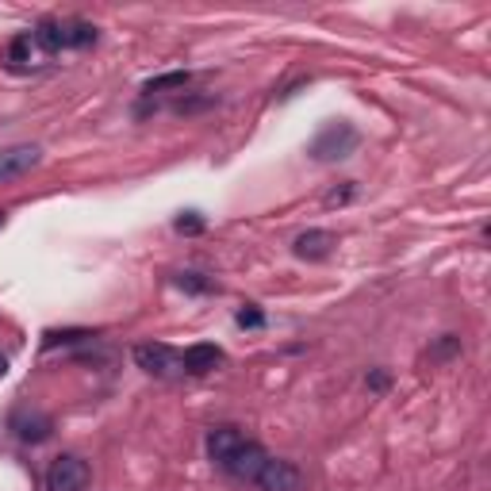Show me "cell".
<instances>
[{
    "label": "cell",
    "instance_id": "1",
    "mask_svg": "<svg viewBox=\"0 0 491 491\" xmlns=\"http://www.w3.org/2000/svg\"><path fill=\"white\" fill-rule=\"evenodd\" d=\"M358 142H361V134L353 123H330L311 142V157H318V162H342V157H350L358 150Z\"/></svg>",
    "mask_w": 491,
    "mask_h": 491
},
{
    "label": "cell",
    "instance_id": "2",
    "mask_svg": "<svg viewBox=\"0 0 491 491\" xmlns=\"http://www.w3.org/2000/svg\"><path fill=\"white\" fill-rule=\"evenodd\" d=\"M89 464H85L81 457H73V453H66V457H58L51 469H46V487L51 491H85L89 487Z\"/></svg>",
    "mask_w": 491,
    "mask_h": 491
},
{
    "label": "cell",
    "instance_id": "3",
    "mask_svg": "<svg viewBox=\"0 0 491 491\" xmlns=\"http://www.w3.org/2000/svg\"><path fill=\"white\" fill-rule=\"evenodd\" d=\"M265 461H269V453L257 446V441H242L223 464H227L230 476H238V480H257V472L265 469Z\"/></svg>",
    "mask_w": 491,
    "mask_h": 491
},
{
    "label": "cell",
    "instance_id": "4",
    "mask_svg": "<svg viewBox=\"0 0 491 491\" xmlns=\"http://www.w3.org/2000/svg\"><path fill=\"white\" fill-rule=\"evenodd\" d=\"M254 484H262V491H300V469L292 461H273V457H269Z\"/></svg>",
    "mask_w": 491,
    "mask_h": 491
},
{
    "label": "cell",
    "instance_id": "5",
    "mask_svg": "<svg viewBox=\"0 0 491 491\" xmlns=\"http://www.w3.org/2000/svg\"><path fill=\"white\" fill-rule=\"evenodd\" d=\"M134 361H139L142 373L150 376H169L173 368H181V358L169 346H157V342H146V346L134 350Z\"/></svg>",
    "mask_w": 491,
    "mask_h": 491
},
{
    "label": "cell",
    "instance_id": "6",
    "mask_svg": "<svg viewBox=\"0 0 491 491\" xmlns=\"http://www.w3.org/2000/svg\"><path fill=\"white\" fill-rule=\"evenodd\" d=\"M35 162H39V146H12V150L0 154V181L28 173Z\"/></svg>",
    "mask_w": 491,
    "mask_h": 491
},
{
    "label": "cell",
    "instance_id": "7",
    "mask_svg": "<svg viewBox=\"0 0 491 491\" xmlns=\"http://www.w3.org/2000/svg\"><path fill=\"white\" fill-rule=\"evenodd\" d=\"M12 430H16L23 441H46V438H51V430H54V423L46 419L43 411H16Z\"/></svg>",
    "mask_w": 491,
    "mask_h": 491
},
{
    "label": "cell",
    "instance_id": "8",
    "mask_svg": "<svg viewBox=\"0 0 491 491\" xmlns=\"http://www.w3.org/2000/svg\"><path fill=\"white\" fill-rule=\"evenodd\" d=\"M219 361H223V350H219V346H189L181 353V368H184V373H192V376L212 373Z\"/></svg>",
    "mask_w": 491,
    "mask_h": 491
},
{
    "label": "cell",
    "instance_id": "9",
    "mask_svg": "<svg viewBox=\"0 0 491 491\" xmlns=\"http://www.w3.org/2000/svg\"><path fill=\"white\" fill-rule=\"evenodd\" d=\"M330 250H334L330 230H307L296 238V257H303V262H323V257H330Z\"/></svg>",
    "mask_w": 491,
    "mask_h": 491
},
{
    "label": "cell",
    "instance_id": "10",
    "mask_svg": "<svg viewBox=\"0 0 491 491\" xmlns=\"http://www.w3.org/2000/svg\"><path fill=\"white\" fill-rule=\"evenodd\" d=\"M242 441H246V438L238 434L235 426H215L212 434H207V453H212V461L223 464V461L230 457V453H235V449L242 446Z\"/></svg>",
    "mask_w": 491,
    "mask_h": 491
},
{
    "label": "cell",
    "instance_id": "11",
    "mask_svg": "<svg viewBox=\"0 0 491 491\" xmlns=\"http://www.w3.org/2000/svg\"><path fill=\"white\" fill-rule=\"evenodd\" d=\"M96 43V28L85 20H69L61 23V51H81V46Z\"/></svg>",
    "mask_w": 491,
    "mask_h": 491
},
{
    "label": "cell",
    "instance_id": "12",
    "mask_svg": "<svg viewBox=\"0 0 491 491\" xmlns=\"http://www.w3.org/2000/svg\"><path fill=\"white\" fill-rule=\"evenodd\" d=\"M35 51H39V46H35L31 35H20V39H12V46H8V61H12V69H28Z\"/></svg>",
    "mask_w": 491,
    "mask_h": 491
},
{
    "label": "cell",
    "instance_id": "13",
    "mask_svg": "<svg viewBox=\"0 0 491 491\" xmlns=\"http://www.w3.org/2000/svg\"><path fill=\"white\" fill-rule=\"evenodd\" d=\"M189 85V73H165V77H154L146 85V93H162V89H184Z\"/></svg>",
    "mask_w": 491,
    "mask_h": 491
},
{
    "label": "cell",
    "instance_id": "14",
    "mask_svg": "<svg viewBox=\"0 0 491 491\" xmlns=\"http://www.w3.org/2000/svg\"><path fill=\"white\" fill-rule=\"evenodd\" d=\"M177 285L184 292H212V280H207L204 273H177Z\"/></svg>",
    "mask_w": 491,
    "mask_h": 491
},
{
    "label": "cell",
    "instance_id": "15",
    "mask_svg": "<svg viewBox=\"0 0 491 491\" xmlns=\"http://www.w3.org/2000/svg\"><path fill=\"white\" fill-rule=\"evenodd\" d=\"M238 326H246V330H257V326H265V315H262V307H254V303H246L242 311H238V318H235Z\"/></svg>",
    "mask_w": 491,
    "mask_h": 491
},
{
    "label": "cell",
    "instance_id": "16",
    "mask_svg": "<svg viewBox=\"0 0 491 491\" xmlns=\"http://www.w3.org/2000/svg\"><path fill=\"white\" fill-rule=\"evenodd\" d=\"M173 227L181 230V235H200V230H204V219L196 215V212H189V215H181Z\"/></svg>",
    "mask_w": 491,
    "mask_h": 491
},
{
    "label": "cell",
    "instance_id": "17",
    "mask_svg": "<svg viewBox=\"0 0 491 491\" xmlns=\"http://www.w3.org/2000/svg\"><path fill=\"white\" fill-rule=\"evenodd\" d=\"M461 350V338H453V334H441L438 342V350H434V358H453V353Z\"/></svg>",
    "mask_w": 491,
    "mask_h": 491
},
{
    "label": "cell",
    "instance_id": "18",
    "mask_svg": "<svg viewBox=\"0 0 491 491\" xmlns=\"http://www.w3.org/2000/svg\"><path fill=\"white\" fill-rule=\"evenodd\" d=\"M77 338H93L89 330H66V334H46V346H58V342H77Z\"/></svg>",
    "mask_w": 491,
    "mask_h": 491
},
{
    "label": "cell",
    "instance_id": "19",
    "mask_svg": "<svg viewBox=\"0 0 491 491\" xmlns=\"http://www.w3.org/2000/svg\"><path fill=\"white\" fill-rule=\"evenodd\" d=\"M350 196H353V184H346V189H334V192L326 196V207H334V204H346Z\"/></svg>",
    "mask_w": 491,
    "mask_h": 491
},
{
    "label": "cell",
    "instance_id": "20",
    "mask_svg": "<svg viewBox=\"0 0 491 491\" xmlns=\"http://www.w3.org/2000/svg\"><path fill=\"white\" fill-rule=\"evenodd\" d=\"M368 388L384 391V388H388V373H373V376H368Z\"/></svg>",
    "mask_w": 491,
    "mask_h": 491
},
{
    "label": "cell",
    "instance_id": "21",
    "mask_svg": "<svg viewBox=\"0 0 491 491\" xmlns=\"http://www.w3.org/2000/svg\"><path fill=\"white\" fill-rule=\"evenodd\" d=\"M4 373H8V361H4V358H0V376H4Z\"/></svg>",
    "mask_w": 491,
    "mask_h": 491
},
{
    "label": "cell",
    "instance_id": "22",
    "mask_svg": "<svg viewBox=\"0 0 491 491\" xmlns=\"http://www.w3.org/2000/svg\"><path fill=\"white\" fill-rule=\"evenodd\" d=\"M0 227H4V212H0Z\"/></svg>",
    "mask_w": 491,
    "mask_h": 491
}]
</instances>
